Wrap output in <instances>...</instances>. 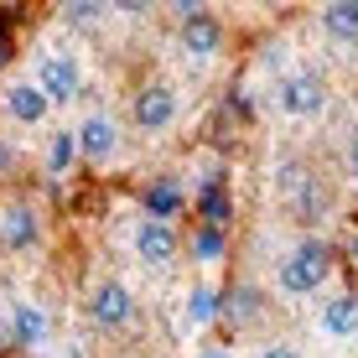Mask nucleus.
I'll return each instance as SVG.
<instances>
[{
    "label": "nucleus",
    "mask_w": 358,
    "mask_h": 358,
    "mask_svg": "<svg viewBox=\"0 0 358 358\" xmlns=\"http://www.w3.org/2000/svg\"><path fill=\"white\" fill-rule=\"evenodd\" d=\"M332 275V250L322 239H301L275 260V291L280 296H317Z\"/></svg>",
    "instance_id": "obj_1"
},
{
    "label": "nucleus",
    "mask_w": 358,
    "mask_h": 358,
    "mask_svg": "<svg viewBox=\"0 0 358 358\" xmlns=\"http://www.w3.org/2000/svg\"><path fill=\"white\" fill-rule=\"evenodd\" d=\"M275 109L291 120H317L327 109V89L317 73H286V78L275 83Z\"/></svg>",
    "instance_id": "obj_2"
},
{
    "label": "nucleus",
    "mask_w": 358,
    "mask_h": 358,
    "mask_svg": "<svg viewBox=\"0 0 358 358\" xmlns=\"http://www.w3.org/2000/svg\"><path fill=\"white\" fill-rule=\"evenodd\" d=\"M36 89L47 94V104H68V99H78L83 89V68L73 52H47L42 63H36Z\"/></svg>",
    "instance_id": "obj_3"
},
{
    "label": "nucleus",
    "mask_w": 358,
    "mask_h": 358,
    "mask_svg": "<svg viewBox=\"0 0 358 358\" xmlns=\"http://www.w3.org/2000/svg\"><path fill=\"white\" fill-rule=\"evenodd\" d=\"M135 130H145V135H162L177 125V89L171 83H145L141 94H135Z\"/></svg>",
    "instance_id": "obj_4"
},
{
    "label": "nucleus",
    "mask_w": 358,
    "mask_h": 358,
    "mask_svg": "<svg viewBox=\"0 0 358 358\" xmlns=\"http://www.w3.org/2000/svg\"><path fill=\"white\" fill-rule=\"evenodd\" d=\"M73 135H78V156H83V162H94V166H104L109 156L120 151V125H115V115H104V109L83 115Z\"/></svg>",
    "instance_id": "obj_5"
},
{
    "label": "nucleus",
    "mask_w": 358,
    "mask_h": 358,
    "mask_svg": "<svg viewBox=\"0 0 358 358\" xmlns=\"http://www.w3.org/2000/svg\"><path fill=\"white\" fill-rule=\"evenodd\" d=\"M130 244H135V260L151 265V270H166L171 260H177V229L162 224V218H141Z\"/></svg>",
    "instance_id": "obj_6"
},
{
    "label": "nucleus",
    "mask_w": 358,
    "mask_h": 358,
    "mask_svg": "<svg viewBox=\"0 0 358 358\" xmlns=\"http://www.w3.org/2000/svg\"><path fill=\"white\" fill-rule=\"evenodd\" d=\"M317 332L327 343H353L358 338V296L353 291H332L322 306H317Z\"/></svg>",
    "instance_id": "obj_7"
},
{
    "label": "nucleus",
    "mask_w": 358,
    "mask_h": 358,
    "mask_svg": "<svg viewBox=\"0 0 358 358\" xmlns=\"http://www.w3.org/2000/svg\"><path fill=\"white\" fill-rule=\"evenodd\" d=\"M280 192L291 197V208L301 218H317L327 208V187L317 182V171H306L301 162H291V166H280Z\"/></svg>",
    "instance_id": "obj_8"
},
{
    "label": "nucleus",
    "mask_w": 358,
    "mask_h": 358,
    "mask_svg": "<svg viewBox=\"0 0 358 358\" xmlns=\"http://www.w3.org/2000/svg\"><path fill=\"white\" fill-rule=\"evenodd\" d=\"M89 317H94V327H104V332L125 327L130 317H135L130 291L120 286V280H99V286H94V296H89Z\"/></svg>",
    "instance_id": "obj_9"
},
{
    "label": "nucleus",
    "mask_w": 358,
    "mask_h": 358,
    "mask_svg": "<svg viewBox=\"0 0 358 358\" xmlns=\"http://www.w3.org/2000/svg\"><path fill=\"white\" fill-rule=\"evenodd\" d=\"M0 104H6V120H16V125H42L47 120V94L36 89V78H16L6 83V94H0Z\"/></svg>",
    "instance_id": "obj_10"
},
{
    "label": "nucleus",
    "mask_w": 358,
    "mask_h": 358,
    "mask_svg": "<svg viewBox=\"0 0 358 358\" xmlns=\"http://www.w3.org/2000/svg\"><path fill=\"white\" fill-rule=\"evenodd\" d=\"M42 239V224H36V208L31 203H6L0 208V244L6 250H31V244Z\"/></svg>",
    "instance_id": "obj_11"
},
{
    "label": "nucleus",
    "mask_w": 358,
    "mask_h": 358,
    "mask_svg": "<svg viewBox=\"0 0 358 358\" xmlns=\"http://www.w3.org/2000/svg\"><path fill=\"white\" fill-rule=\"evenodd\" d=\"M182 27V47H187V57H197V63H208V57L224 47V27H218L213 10H197V16L177 21Z\"/></svg>",
    "instance_id": "obj_12"
},
{
    "label": "nucleus",
    "mask_w": 358,
    "mask_h": 358,
    "mask_svg": "<svg viewBox=\"0 0 358 358\" xmlns=\"http://www.w3.org/2000/svg\"><path fill=\"white\" fill-rule=\"evenodd\" d=\"M10 343H21V348L47 343V312L36 301H16L10 306Z\"/></svg>",
    "instance_id": "obj_13"
},
{
    "label": "nucleus",
    "mask_w": 358,
    "mask_h": 358,
    "mask_svg": "<svg viewBox=\"0 0 358 358\" xmlns=\"http://www.w3.org/2000/svg\"><path fill=\"white\" fill-rule=\"evenodd\" d=\"M317 21H322V31L332 42H343V47L358 42V0H327Z\"/></svg>",
    "instance_id": "obj_14"
},
{
    "label": "nucleus",
    "mask_w": 358,
    "mask_h": 358,
    "mask_svg": "<svg viewBox=\"0 0 358 358\" xmlns=\"http://www.w3.org/2000/svg\"><path fill=\"white\" fill-rule=\"evenodd\" d=\"M224 312V301H218V291L213 286H192L187 291V301H182V327H192V332H203L213 317Z\"/></svg>",
    "instance_id": "obj_15"
},
{
    "label": "nucleus",
    "mask_w": 358,
    "mask_h": 358,
    "mask_svg": "<svg viewBox=\"0 0 358 358\" xmlns=\"http://www.w3.org/2000/svg\"><path fill=\"white\" fill-rule=\"evenodd\" d=\"M141 203H145V218H162V224H171V218L182 213V187H177L171 177H156L151 187H145Z\"/></svg>",
    "instance_id": "obj_16"
},
{
    "label": "nucleus",
    "mask_w": 358,
    "mask_h": 358,
    "mask_svg": "<svg viewBox=\"0 0 358 358\" xmlns=\"http://www.w3.org/2000/svg\"><path fill=\"white\" fill-rule=\"evenodd\" d=\"M73 162H83V156H78V135H73V130H57L52 141H47V171H52V177H68Z\"/></svg>",
    "instance_id": "obj_17"
},
{
    "label": "nucleus",
    "mask_w": 358,
    "mask_h": 358,
    "mask_svg": "<svg viewBox=\"0 0 358 358\" xmlns=\"http://www.w3.org/2000/svg\"><path fill=\"white\" fill-rule=\"evenodd\" d=\"M192 260L197 265H218L224 260V229H213V224L192 229Z\"/></svg>",
    "instance_id": "obj_18"
},
{
    "label": "nucleus",
    "mask_w": 358,
    "mask_h": 358,
    "mask_svg": "<svg viewBox=\"0 0 358 358\" xmlns=\"http://www.w3.org/2000/svg\"><path fill=\"white\" fill-rule=\"evenodd\" d=\"M104 10L109 6H99V0H78V6H68V21H73V27H94Z\"/></svg>",
    "instance_id": "obj_19"
},
{
    "label": "nucleus",
    "mask_w": 358,
    "mask_h": 358,
    "mask_svg": "<svg viewBox=\"0 0 358 358\" xmlns=\"http://www.w3.org/2000/svg\"><path fill=\"white\" fill-rule=\"evenodd\" d=\"M203 213H208V224H213V229L224 224V192H218V187L203 192Z\"/></svg>",
    "instance_id": "obj_20"
},
{
    "label": "nucleus",
    "mask_w": 358,
    "mask_h": 358,
    "mask_svg": "<svg viewBox=\"0 0 358 358\" xmlns=\"http://www.w3.org/2000/svg\"><path fill=\"white\" fill-rule=\"evenodd\" d=\"M343 166H348V177H358V125L343 135Z\"/></svg>",
    "instance_id": "obj_21"
},
{
    "label": "nucleus",
    "mask_w": 358,
    "mask_h": 358,
    "mask_svg": "<svg viewBox=\"0 0 358 358\" xmlns=\"http://www.w3.org/2000/svg\"><path fill=\"white\" fill-rule=\"evenodd\" d=\"M255 358H301V353H296L291 343H265V348L255 353Z\"/></svg>",
    "instance_id": "obj_22"
},
{
    "label": "nucleus",
    "mask_w": 358,
    "mask_h": 358,
    "mask_svg": "<svg viewBox=\"0 0 358 358\" xmlns=\"http://www.w3.org/2000/svg\"><path fill=\"white\" fill-rule=\"evenodd\" d=\"M197 358H234V353H229V348H203Z\"/></svg>",
    "instance_id": "obj_23"
},
{
    "label": "nucleus",
    "mask_w": 358,
    "mask_h": 358,
    "mask_svg": "<svg viewBox=\"0 0 358 358\" xmlns=\"http://www.w3.org/2000/svg\"><path fill=\"white\" fill-rule=\"evenodd\" d=\"M0 63H6V36H0Z\"/></svg>",
    "instance_id": "obj_24"
},
{
    "label": "nucleus",
    "mask_w": 358,
    "mask_h": 358,
    "mask_svg": "<svg viewBox=\"0 0 358 358\" xmlns=\"http://www.w3.org/2000/svg\"><path fill=\"white\" fill-rule=\"evenodd\" d=\"M63 358H78V348H68V353H63Z\"/></svg>",
    "instance_id": "obj_25"
},
{
    "label": "nucleus",
    "mask_w": 358,
    "mask_h": 358,
    "mask_svg": "<svg viewBox=\"0 0 358 358\" xmlns=\"http://www.w3.org/2000/svg\"><path fill=\"white\" fill-rule=\"evenodd\" d=\"M0 343H6V332H0Z\"/></svg>",
    "instance_id": "obj_26"
}]
</instances>
